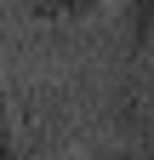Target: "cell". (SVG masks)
<instances>
[{
  "mask_svg": "<svg viewBox=\"0 0 154 160\" xmlns=\"http://www.w3.org/2000/svg\"><path fill=\"white\" fill-rule=\"evenodd\" d=\"M108 0H29V12L40 23H91Z\"/></svg>",
  "mask_w": 154,
  "mask_h": 160,
  "instance_id": "cell-1",
  "label": "cell"
},
{
  "mask_svg": "<svg viewBox=\"0 0 154 160\" xmlns=\"http://www.w3.org/2000/svg\"><path fill=\"white\" fill-rule=\"evenodd\" d=\"M0 160H29L23 120H17V103H12V92H0Z\"/></svg>",
  "mask_w": 154,
  "mask_h": 160,
  "instance_id": "cell-2",
  "label": "cell"
},
{
  "mask_svg": "<svg viewBox=\"0 0 154 160\" xmlns=\"http://www.w3.org/2000/svg\"><path fill=\"white\" fill-rule=\"evenodd\" d=\"M131 57H154V0H131Z\"/></svg>",
  "mask_w": 154,
  "mask_h": 160,
  "instance_id": "cell-3",
  "label": "cell"
},
{
  "mask_svg": "<svg viewBox=\"0 0 154 160\" xmlns=\"http://www.w3.org/2000/svg\"><path fill=\"white\" fill-rule=\"evenodd\" d=\"M97 160H148V154H131V149H103Z\"/></svg>",
  "mask_w": 154,
  "mask_h": 160,
  "instance_id": "cell-4",
  "label": "cell"
}]
</instances>
